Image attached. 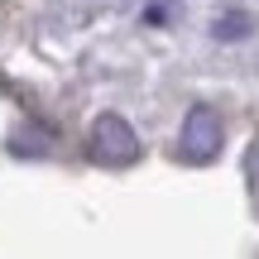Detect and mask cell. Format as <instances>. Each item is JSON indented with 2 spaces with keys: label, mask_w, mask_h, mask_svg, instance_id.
<instances>
[{
  "label": "cell",
  "mask_w": 259,
  "mask_h": 259,
  "mask_svg": "<svg viewBox=\"0 0 259 259\" xmlns=\"http://www.w3.org/2000/svg\"><path fill=\"white\" fill-rule=\"evenodd\" d=\"M221 115L211 111V106H192V111L183 115V135H178V154L187 158V163H211L216 154H221Z\"/></svg>",
  "instance_id": "7a4b0ae2"
},
{
  "label": "cell",
  "mask_w": 259,
  "mask_h": 259,
  "mask_svg": "<svg viewBox=\"0 0 259 259\" xmlns=\"http://www.w3.org/2000/svg\"><path fill=\"white\" fill-rule=\"evenodd\" d=\"M87 154L96 158L101 168H130L139 158V135L130 130L125 115L106 111L92 120V135H87Z\"/></svg>",
  "instance_id": "6da1fadb"
},
{
  "label": "cell",
  "mask_w": 259,
  "mask_h": 259,
  "mask_svg": "<svg viewBox=\"0 0 259 259\" xmlns=\"http://www.w3.org/2000/svg\"><path fill=\"white\" fill-rule=\"evenodd\" d=\"M250 29H254V19L245 15V10H226V15H221V19L211 24V34L221 38V44H235V38H245Z\"/></svg>",
  "instance_id": "3957f363"
},
{
  "label": "cell",
  "mask_w": 259,
  "mask_h": 259,
  "mask_svg": "<svg viewBox=\"0 0 259 259\" xmlns=\"http://www.w3.org/2000/svg\"><path fill=\"white\" fill-rule=\"evenodd\" d=\"M245 178H250V192H254V202H259V139L250 144V154H245Z\"/></svg>",
  "instance_id": "277c9868"
}]
</instances>
